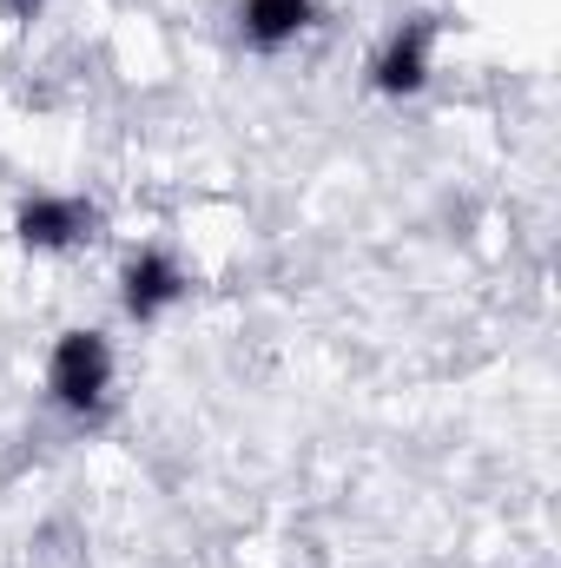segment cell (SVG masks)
Segmentation results:
<instances>
[{
	"instance_id": "cell-1",
	"label": "cell",
	"mask_w": 561,
	"mask_h": 568,
	"mask_svg": "<svg viewBox=\"0 0 561 568\" xmlns=\"http://www.w3.org/2000/svg\"><path fill=\"white\" fill-rule=\"evenodd\" d=\"M47 404L73 424H100L113 404V344L93 324H73L47 351Z\"/></svg>"
},
{
	"instance_id": "cell-2",
	"label": "cell",
	"mask_w": 561,
	"mask_h": 568,
	"mask_svg": "<svg viewBox=\"0 0 561 568\" xmlns=\"http://www.w3.org/2000/svg\"><path fill=\"white\" fill-rule=\"evenodd\" d=\"M13 239H20L27 252H40V258L80 252V245L100 239V205L80 199V192H27V199L13 205Z\"/></svg>"
},
{
	"instance_id": "cell-3",
	"label": "cell",
	"mask_w": 561,
	"mask_h": 568,
	"mask_svg": "<svg viewBox=\"0 0 561 568\" xmlns=\"http://www.w3.org/2000/svg\"><path fill=\"white\" fill-rule=\"evenodd\" d=\"M436 33H442V13H404L377 53H370V87L384 100H410L429 87V67H436Z\"/></svg>"
},
{
	"instance_id": "cell-4",
	"label": "cell",
	"mask_w": 561,
	"mask_h": 568,
	"mask_svg": "<svg viewBox=\"0 0 561 568\" xmlns=\"http://www.w3.org/2000/svg\"><path fill=\"white\" fill-rule=\"evenodd\" d=\"M185 291H192V272H185L165 245H140V252L120 265V311H126L133 324H159L172 304H185Z\"/></svg>"
},
{
	"instance_id": "cell-5",
	"label": "cell",
	"mask_w": 561,
	"mask_h": 568,
	"mask_svg": "<svg viewBox=\"0 0 561 568\" xmlns=\"http://www.w3.org/2000/svg\"><path fill=\"white\" fill-rule=\"evenodd\" d=\"M232 20L252 53H284L290 40H304L317 27V0H238Z\"/></svg>"
},
{
	"instance_id": "cell-6",
	"label": "cell",
	"mask_w": 561,
	"mask_h": 568,
	"mask_svg": "<svg viewBox=\"0 0 561 568\" xmlns=\"http://www.w3.org/2000/svg\"><path fill=\"white\" fill-rule=\"evenodd\" d=\"M40 7H47V0H0V13H7V20H20V27H27V20H40Z\"/></svg>"
}]
</instances>
